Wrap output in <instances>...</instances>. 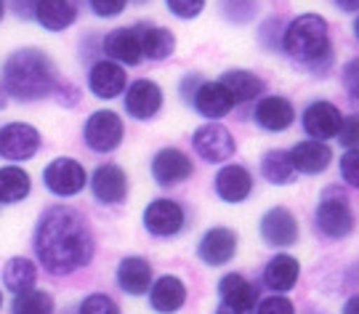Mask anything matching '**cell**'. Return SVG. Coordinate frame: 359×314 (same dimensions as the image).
Returning a JSON list of instances; mask_svg holds the SVG:
<instances>
[{
    "instance_id": "8992f818",
    "label": "cell",
    "mask_w": 359,
    "mask_h": 314,
    "mask_svg": "<svg viewBox=\"0 0 359 314\" xmlns=\"http://www.w3.org/2000/svg\"><path fill=\"white\" fill-rule=\"evenodd\" d=\"M123 136H126V125L112 109L93 112L83 128V139L93 152H115L117 146L123 144Z\"/></svg>"
},
{
    "instance_id": "7bdbcfd3",
    "label": "cell",
    "mask_w": 359,
    "mask_h": 314,
    "mask_svg": "<svg viewBox=\"0 0 359 314\" xmlns=\"http://www.w3.org/2000/svg\"><path fill=\"white\" fill-rule=\"evenodd\" d=\"M344 314H359V293L348 296L346 303H344Z\"/></svg>"
},
{
    "instance_id": "4fadbf2b",
    "label": "cell",
    "mask_w": 359,
    "mask_h": 314,
    "mask_svg": "<svg viewBox=\"0 0 359 314\" xmlns=\"http://www.w3.org/2000/svg\"><path fill=\"white\" fill-rule=\"evenodd\" d=\"M301 123H304V131H306L311 139L327 142V139L338 136L341 123H344V115H341V109H338L333 102H311V104L304 109Z\"/></svg>"
},
{
    "instance_id": "f546056e",
    "label": "cell",
    "mask_w": 359,
    "mask_h": 314,
    "mask_svg": "<svg viewBox=\"0 0 359 314\" xmlns=\"http://www.w3.org/2000/svg\"><path fill=\"white\" fill-rule=\"evenodd\" d=\"M261 176L274 186L290 184L295 179V165L290 160V152L285 149H271L261 157Z\"/></svg>"
},
{
    "instance_id": "2e32d148",
    "label": "cell",
    "mask_w": 359,
    "mask_h": 314,
    "mask_svg": "<svg viewBox=\"0 0 359 314\" xmlns=\"http://www.w3.org/2000/svg\"><path fill=\"white\" fill-rule=\"evenodd\" d=\"M253 120L261 131L266 133H283L295 123V107L285 96H264L256 104Z\"/></svg>"
},
{
    "instance_id": "7c38bea8",
    "label": "cell",
    "mask_w": 359,
    "mask_h": 314,
    "mask_svg": "<svg viewBox=\"0 0 359 314\" xmlns=\"http://www.w3.org/2000/svg\"><path fill=\"white\" fill-rule=\"evenodd\" d=\"M90 192L104 205H120L128 197V176H126V170L115 165V163L99 165L90 176Z\"/></svg>"
},
{
    "instance_id": "f35d334b",
    "label": "cell",
    "mask_w": 359,
    "mask_h": 314,
    "mask_svg": "<svg viewBox=\"0 0 359 314\" xmlns=\"http://www.w3.org/2000/svg\"><path fill=\"white\" fill-rule=\"evenodd\" d=\"M341 80H344V88L348 91V96L359 102V56H354L351 62L344 64V69H341Z\"/></svg>"
},
{
    "instance_id": "d6a6232c",
    "label": "cell",
    "mask_w": 359,
    "mask_h": 314,
    "mask_svg": "<svg viewBox=\"0 0 359 314\" xmlns=\"http://www.w3.org/2000/svg\"><path fill=\"white\" fill-rule=\"evenodd\" d=\"M258 11V0H221V13L229 22H250Z\"/></svg>"
},
{
    "instance_id": "e575fe53",
    "label": "cell",
    "mask_w": 359,
    "mask_h": 314,
    "mask_svg": "<svg viewBox=\"0 0 359 314\" xmlns=\"http://www.w3.org/2000/svg\"><path fill=\"white\" fill-rule=\"evenodd\" d=\"M165 8L176 19H184V22H192L200 13L205 11V0H165Z\"/></svg>"
},
{
    "instance_id": "1f68e13d",
    "label": "cell",
    "mask_w": 359,
    "mask_h": 314,
    "mask_svg": "<svg viewBox=\"0 0 359 314\" xmlns=\"http://www.w3.org/2000/svg\"><path fill=\"white\" fill-rule=\"evenodd\" d=\"M11 314H53V299L46 290H25L16 293L11 303Z\"/></svg>"
},
{
    "instance_id": "5b68a950",
    "label": "cell",
    "mask_w": 359,
    "mask_h": 314,
    "mask_svg": "<svg viewBox=\"0 0 359 314\" xmlns=\"http://www.w3.org/2000/svg\"><path fill=\"white\" fill-rule=\"evenodd\" d=\"M43 182H46L51 195L75 197L83 192V186L88 182V173L83 168V163L75 157H56L43 170Z\"/></svg>"
},
{
    "instance_id": "6da1fadb",
    "label": "cell",
    "mask_w": 359,
    "mask_h": 314,
    "mask_svg": "<svg viewBox=\"0 0 359 314\" xmlns=\"http://www.w3.org/2000/svg\"><path fill=\"white\" fill-rule=\"evenodd\" d=\"M35 253L51 275H72L93 259V235L75 208L56 205L35 226Z\"/></svg>"
},
{
    "instance_id": "cb8c5ba5",
    "label": "cell",
    "mask_w": 359,
    "mask_h": 314,
    "mask_svg": "<svg viewBox=\"0 0 359 314\" xmlns=\"http://www.w3.org/2000/svg\"><path fill=\"white\" fill-rule=\"evenodd\" d=\"M189 102H192L194 109L208 120L226 118L231 112V107H234L231 96L226 93V88H224L221 83H200Z\"/></svg>"
},
{
    "instance_id": "4dcf8cb0",
    "label": "cell",
    "mask_w": 359,
    "mask_h": 314,
    "mask_svg": "<svg viewBox=\"0 0 359 314\" xmlns=\"http://www.w3.org/2000/svg\"><path fill=\"white\" fill-rule=\"evenodd\" d=\"M32 189V179L25 168L6 165L0 168V203H19Z\"/></svg>"
},
{
    "instance_id": "83f0119b",
    "label": "cell",
    "mask_w": 359,
    "mask_h": 314,
    "mask_svg": "<svg viewBox=\"0 0 359 314\" xmlns=\"http://www.w3.org/2000/svg\"><path fill=\"white\" fill-rule=\"evenodd\" d=\"M142 38V51L149 62H165L168 56L176 51V35L165 27H144L139 32Z\"/></svg>"
},
{
    "instance_id": "7402d4cb",
    "label": "cell",
    "mask_w": 359,
    "mask_h": 314,
    "mask_svg": "<svg viewBox=\"0 0 359 314\" xmlns=\"http://www.w3.org/2000/svg\"><path fill=\"white\" fill-rule=\"evenodd\" d=\"M187 303V285L176 275L157 277L149 288V306L157 314H176Z\"/></svg>"
},
{
    "instance_id": "74e56055",
    "label": "cell",
    "mask_w": 359,
    "mask_h": 314,
    "mask_svg": "<svg viewBox=\"0 0 359 314\" xmlns=\"http://www.w3.org/2000/svg\"><path fill=\"white\" fill-rule=\"evenodd\" d=\"M253 314H295V306H293V301L285 299V296H266V299L256 306Z\"/></svg>"
},
{
    "instance_id": "ab89813d",
    "label": "cell",
    "mask_w": 359,
    "mask_h": 314,
    "mask_svg": "<svg viewBox=\"0 0 359 314\" xmlns=\"http://www.w3.org/2000/svg\"><path fill=\"white\" fill-rule=\"evenodd\" d=\"M90 3V11L102 19H112V16H120L126 11L128 0H88Z\"/></svg>"
},
{
    "instance_id": "d6986e66",
    "label": "cell",
    "mask_w": 359,
    "mask_h": 314,
    "mask_svg": "<svg viewBox=\"0 0 359 314\" xmlns=\"http://www.w3.org/2000/svg\"><path fill=\"white\" fill-rule=\"evenodd\" d=\"M88 88L99 99H115L128 88V75L117 62H96L88 72Z\"/></svg>"
},
{
    "instance_id": "8d00e7d4",
    "label": "cell",
    "mask_w": 359,
    "mask_h": 314,
    "mask_svg": "<svg viewBox=\"0 0 359 314\" xmlns=\"http://www.w3.org/2000/svg\"><path fill=\"white\" fill-rule=\"evenodd\" d=\"M338 142L346 149H359V115H348L341 123V131H338Z\"/></svg>"
},
{
    "instance_id": "ba28073f",
    "label": "cell",
    "mask_w": 359,
    "mask_h": 314,
    "mask_svg": "<svg viewBox=\"0 0 359 314\" xmlns=\"http://www.w3.org/2000/svg\"><path fill=\"white\" fill-rule=\"evenodd\" d=\"M152 179L160 186H176V184L192 179L194 163L187 152H181L176 146H163L157 155L152 157Z\"/></svg>"
},
{
    "instance_id": "603a6c76",
    "label": "cell",
    "mask_w": 359,
    "mask_h": 314,
    "mask_svg": "<svg viewBox=\"0 0 359 314\" xmlns=\"http://www.w3.org/2000/svg\"><path fill=\"white\" fill-rule=\"evenodd\" d=\"M117 285L128 296H144L152 288V264L142 256H126L117 266Z\"/></svg>"
},
{
    "instance_id": "f6af8a7d",
    "label": "cell",
    "mask_w": 359,
    "mask_h": 314,
    "mask_svg": "<svg viewBox=\"0 0 359 314\" xmlns=\"http://www.w3.org/2000/svg\"><path fill=\"white\" fill-rule=\"evenodd\" d=\"M354 38H357V43H359V16L354 19Z\"/></svg>"
},
{
    "instance_id": "52a82bcc",
    "label": "cell",
    "mask_w": 359,
    "mask_h": 314,
    "mask_svg": "<svg viewBox=\"0 0 359 314\" xmlns=\"http://www.w3.org/2000/svg\"><path fill=\"white\" fill-rule=\"evenodd\" d=\"M187 224L184 205L170 197H157L144 208V226L154 237H176Z\"/></svg>"
},
{
    "instance_id": "bcb514c9",
    "label": "cell",
    "mask_w": 359,
    "mask_h": 314,
    "mask_svg": "<svg viewBox=\"0 0 359 314\" xmlns=\"http://www.w3.org/2000/svg\"><path fill=\"white\" fill-rule=\"evenodd\" d=\"M3 13H6V3L0 0V22H3Z\"/></svg>"
},
{
    "instance_id": "277c9868",
    "label": "cell",
    "mask_w": 359,
    "mask_h": 314,
    "mask_svg": "<svg viewBox=\"0 0 359 314\" xmlns=\"http://www.w3.org/2000/svg\"><path fill=\"white\" fill-rule=\"evenodd\" d=\"M314 224L325 237L344 240L354 232L357 219H354V210H351L346 197L338 195V192H327L325 197H320V205L314 210Z\"/></svg>"
},
{
    "instance_id": "d4e9b609",
    "label": "cell",
    "mask_w": 359,
    "mask_h": 314,
    "mask_svg": "<svg viewBox=\"0 0 359 314\" xmlns=\"http://www.w3.org/2000/svg\"><path fill=\"white\" fill-rule=\"evenodd\" d=\"M301 277V264L298 259L287 256V253H277L266 266H264V285L274 293H287L295 288Z\"/></svg>"
},
{
    "instance_id": "c3c4849f",
    "label": "cell",
    "mask_w": 359,
    "mask_h": 314,
    "mask_svg": "<svg viewBox=\"0 0 359 314\" xmlns=\"http://www.w3.org/2000/svg\"><path fill=\"white\" fill-rule=\"evenodd\" d=\"M0 306H3V293H0Z\"/></svg>"
},
{
    "instance_id": "d590c367",
    "label": "cell",
    "mask_w": 359,
    "mask_h": 314,
    "mask_svg": "<svg viewBox=\"0 0 359 314\" xmlns=\"http://www.w3.org/2000/svg\"><path fill=\"white\" fill-rule=\"evenodd\" d=\"M338 168H341V179H344L348 186L359 189V149H346V152L341 155Z\"/></svg>"
},
{
    "instance_id": "484cf974",
    "label": "cell",
    "mask_w": 359,
    "mask_h": 314,
    "mask_svg": "<svg viewBox=\"0 0 359 314\" xmlns=\"http://www.w3.org/2000/svg\"><path fill=\"white\" fill-rule=\"evenodd\" d=\"M35 19L40 27H46L51 32H62V29L75 25L77 8L72 0H38Z\"/></svg>"
},
{
    "instance_id": "9c48e42d",
    "label": "cell",
    "mask_w": 359,
    "mask_h": 314,
    "mask_svg": "<svg viewBox=\"0 0 359 314\" xmlns=\"http://www.w3.org/2000/svg\"><path fill=\"white\" fill-rule=\"evenodd\" d=\"M192 146L205 163H224L234 155V136L224 125L208 123L192 133Z\"/></svg>"
},
{
    "instance_id": "9a60e30c",
    "label": "cell",
    "mask_w": 359,
    "mask_h": 314,
    "mask_svg": "<svg viewBox=\"0 0 359 314\" xmlns=\"http://www.w3.org/2000/svg\"><path fill=\"white\" fill-rule=\"evenodd\" d=\"M261 237L271 248H290L298 243V221L287 208H271L261 216Z\"/></svg>"
},
{
    "instance_id": "f1b7e54d",
    "label": "cell",
    "mask_w": 359,
    "mask_h": 314,
    "mask_svg": "<svg viewBox=\"0 0 359 314\" xmlns=\"http://www.w3.org/2000/svg\"><path fill=\"white\" fill-rule=\"evenodd\" d=\"M35 282H38V266L29 261V259L16 256V259H11V261L3 266V285L11 290V293L32 290Z\"/></svg>"
},
{
    "instance_id": "ffe728a7",
    "label": "cell",
    "mask_w": 359,
    "mask_h": 314,
    "mask_svg": "<svg viewBox=\"0 0 359 314\" xmlns=\"http://www.w3.org/2000/svg\"><path fill=\"white\" fill-rule=\"evenodd\" d=\"M290 160L295 165V173H304V176H320L327 170L330 160H333V149L317 142V139H306V142H298L290 149Z\"/></svg>"
},
{
    "instance_id": "4316f807",
    "label": "cell",
    "mask_w": 359,
    "mask_h": 314,
    "mask_svg": "<svg viewBox=\"0 0 359 314\" xmlns=\"http://www.w3.org/2000/svg\"><path fill=\"white\" fill-rule=\"evenodd\" d=\"M218 83L226 88L234 104L253 102V99H258V93L264 91V80L253 75V72H248V69H229Z\"/></svg>"
},
{
    "instance_id": "836d02e7",
    "label": "cell",
    "mask_w": 359,
    "mask_h": 314,
    "mask_svg": "<svg viewBox=\"0 0 359 314\" xmlns=\"http://www.w3.org/2000/svg\"><path fill=\"white\" fill-rule=\"evenodd\" d=\"M77 314H123V312H120V306L107 293H90V296L83 299Z\"/></svg>"
},
{
    "instance_id": "ee69618b",
    "label": "cell",
    "mask_w": 359,
    "mask_h": 314,
    "mask_svg": "<svg viewBox=\"0 0 359 314\" xmlns=\"http://www.w3.org/2000/svg\"><path fill=\"white\" fill-rule=\"evenodd\" d=\"M216 314H250V312H240V309H231V306H226V303H218Z\"/></svg>"
},
{
    "instance_id": "44dd1931",
    "label": "cell",
    "mask_w": 359,
    "mask_h": 314,
    "mask_svg": "<svg viewBox=\"0 0 359 314\" xmlns=\"http://www.w3.org/2000/svg\"><path fill=\"white\" fill-rule=\"evenodd\" d=\"M218 296L221 303H226L231 309H240V312H256L258 306V290L250 280H245L243 275L231 272L218 280Z\"/></svg>"
},
{
    "instance_id": "3957f363",
    "label": "cell",
    "mask_w": 359,
    "mask_h": 314,
    "mask_svg": "<svg viewBox=\"0 0 359 314\" xmlns=\"http://www.w3.org/2000/svg\"><path fill=\"white\" fill-rule=\"evenodd\" d=\"M283 48L301 64H327L330 62V27L320 13H301L287 25L283 35Z\"/></svg>"
},
{
    "instance_id": "e0dca14e",
    "label": "cell",
    "mask_w": 359,
    "mask_h": 314,
    "mask_svg": "<svg viewBox=\"0 0 359 314\" xmlns=\"http://www.w3.org/2000/svg\"><path fill=\"white\" fill-rule=\"evenodd\" d=\"M213 189L224 203H243L253 192V173L245 165H224L213 179Z\"/></svg>"
},
{
    "instance_id": "30bf717a",
    "label": "cell",
    "mask_w": 359,
    "mask_h": 314,
    "mask_svg": "<svg viewBox=\"0 0 359 314\" xmlns=\"http://www.w3.org/2000/svg\"><path fill=\"white\" fill-rule=\"evenodd\" d=\"M40 149V133L29 123H8L0 128V155L6 160H29Z\"/></svg>"
},
{
    "instance_id": "8fae6325",
    "label": "cell",
    "mask_w": 359,
    "mask_h": 314,
    "mask_svg": "<svg viewBox=\"0 0 359 314\" xmlns=\"http://www.w3.org/2000/svg\"><path fill=\"white\" fill-rule=\"evenodd\" d=\"M163 109V88L149 78L133 80L126 88V112L133 120H152Z\"/></svg>"
},
{
    "instance_id": "5bb4252c",
    "label": "cell",
    "mask_w": 359,
    "mask_h": 314,
    "mask_svg": "<svg viewBox=\"0 0 359 314\" xmlns=\"http://www.w3.org/2000/svg\"><path fill=\"white\" fill-rule=\"evenodd\" d=\"M234 253H237V232L229 226H210L197 245V256L208 266H224L234 259Z\"/></svg>"
},
{
    "instance_id": "7dc6e473",
    "label": "cell",
    "mask_w": 359,
    "mask_h": 314,
    "mask_svg": "<svg viewBox=\"0 0 359 314\" xmlns=\"http://www.w3.org/2000/svg\"><path fill=\"white\" fill-rule=\"evenodd\" d=\"M133 3H139V6H142V3H147V0H133Z\"/></svg>"
},
{
    "instance_id": "7a4b0ae2",
    "label": "cell",
    "mask_w": 359,
    "mask_h": 314,
    "mask_svg": "<svg viewBox=\"0 0 359 314\" xmlns=\"http://www.w3.org/2000/svg\"><path fill=\"white\" fill-rule=\"evenodd\" d=\"M6 91L19 102H38L56 88V69L51 56L40 48H19L8 56L6 69Z\"/></svg>"
},
{
    "instance_id": "60d3db41",
    "label": "cell",
    "mask_w": 359,
    "mask_h": 314,
    "mask_svg": "<svg viewBox=\"0 0 359 314\" xmlns=\"http://www.w3.org/2000/svg\"><path fill=\"white\" fill-rule=\"evenodd\" d=\"M35 8H38V0H13V11L19 13L22 19L35 16Z\"/></svg>"
},
{
    "instance_id": "ac0fdd59",
    "label": "cell",
    "mask_w": 359,
    "mask_h": 314,
    "mask_svg": "<svg viewBox=\"0 0 359 314\" xmlns=\"http://www.w3.org/2000/svg\"><path fill=\"white\" fill-rule=\"evenodd\" d=\"M104 51L112 62H120V64L136 67L142 64L144 51H142V38H139V29L133 27H120V29H112L107 38H104Z\"/></svg>"
},
{
    "instance_id": "b9f144b4",
    "label": "cell",
    "mask_w": 359,
    "mask_h": 314,
    "mask_svg": "<svg viewBox=\"0 0 359 314\" xmlns=\"http://www.w3.org/2000/svg\"><path fill=\"white\" fill-rule=\"evenodd\" d=\"M335 6L344 13H357L359 11V0H335Z\"/></svg>"
}]
</instances>
